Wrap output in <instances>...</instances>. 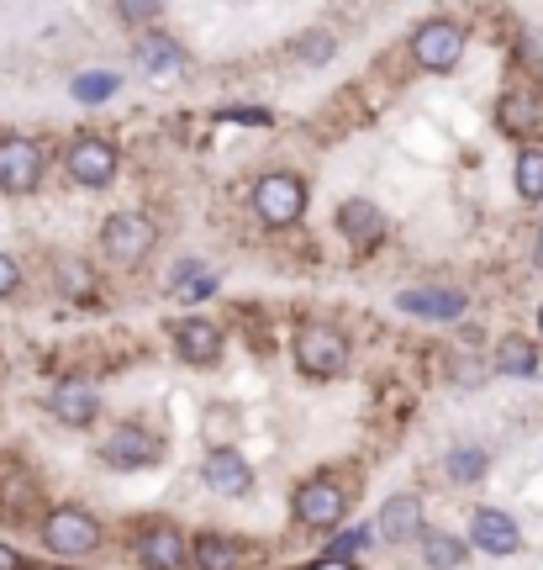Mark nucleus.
I'll list each match as a JSON object with an SVG mask.
<instances>
[{
	"instance_id": "f257e3e1",
	"label": "nucleus",
	"mask_w": 543,
	"mask_h": 570,
	"mask_svg": "<svg viewBox=\"0 0 543 570\" xmlns=\"http://www.w3.org/2000/svg\"><path fill=\"white\" fill-rule=\"evenodd\" d=\"M290 354L306 381H333L348 370V333L333 323H302L290 338Z\"/></svg>"
},
{
	"instance_id": "f03ea898",
	"label": "nucleus",
	"mask_w": 543,
	"mask_h": 570,
	"mask_svg": "<svg viewBox=\"0 0 543 570\" xmlns=\"http://www.w3.org/2000/svg\"><path fill=\"white\" fill-rule=\"evenodd\" d=\"M248 206H254V217H259L264 227H290L306 217V180L302 175H290V169H269V175H259L254 180V190H248Z\"/></svg>"
},
{
	"instance_id": "7ed1b4c3",
	"label": "nucleus",
	"mask_w": 543,
	"mask_h": 570,
	"mask_svg": "<svg viewBox=\"0 0 543 570\" xmlns=\"http://www.w3.org/2000/svg\"><path fill=\"white\" fill-rule=\"evenodd\" d=\"M159 248V223L148 212H111L101 227V254L111 265H142L148 254Z\"/></svg>"
},
{
	"instance_id": "20e7f679",
	"label": "nucleus",
	"mask_w": 543,
	"mask_h": 570,
	"mask_svg": "<svg viewBox=\"0 0 543 570\" xmlns=\"http://www.w3.org/2000/svg\"><path fill=\"white\" fill-rule=\"evenodd\" d=\"M42 544H48V554H59V560H85V554L101 550V523L85 508L63 502V508H53L42 518Z\"/></svg>"
},
{
	"instance_id": "39448f33",
	"label": "nucleus",
	"mask_w": 543,
	"mask_h": 570,
	"mask_svg": "<svg viewBox=\"0 0 543 570\" xmlns=\"http://www.w3.org/2000/svg\"><path fill=\"white\" fill-rule=\"evenodd\" d=\"M290 512H296V523H302V529L327 533V529H338L343 518H348V491H343L333 475H312V481L296 487Z\"/></svg>"
},
{
	"instance_id": "423d86ee",
	"label": "nucleus",
	"mask_w": 543,
	"mask_h": 570,
	"mask_svg": "<svg viewBox=\"0 0 543 570\" xmlns=\"http://www.w3.org/2000/svg\"><path fill=\"white\" fill-rule=\"evenodd\" d=\"M412 59L423 63L427 75H448V69H460L464 59V27L460 21H423L417 32H412Z\"/></svg>"
},
{
	"instance_id": "0eeeda50",
	"label": "nucleus",
	"mask_w": 543,
	"mask_h": 570,
	"mask_svg": "<svg viewBox=\"0 0 543 570\" xmlns=\"http://www.w3.org/2000/svg\"><path fill=\"white\" fill-rule=\"evenodd\" d=\"M48 175V154L32 138H0V190L6 196H32Z\"/></svg>"
},
{
	"instance_id": "6e6552de",
	"label": "nucleus",
	"mask_w": 543,
	"mask_h": 570,
	"mask_svg": "<svg viewBox=\"0 0 543 570\" xmlns=\"http://www.w3.org/2000/svg\"><path fill=\"white\" fill-rule=\"evenodd\" d=\"M117 148L106 138H75L69 142V154H63V175L75 185H85V190H106V185L117 180Z\"/></svg>"
},
{
	"instance_id": "1a4fd4ad",
	"label": "nucleus",
	"mask_w": 543,
	"mask_h": 570,
	"mask_svg": "<svg viewBox=\"0 0 543 570\" xmlns=\"http://www.w3.org/2000/svg\"><path fill=\"white\" fill-rule=\"evenodd\" d=\"M132 560L142 570H185L190 566V539L175 523H142L132 533Z\"/></svg>"
},
{
	"instance_id": "9d476101",
	"label": "nucleus",
	"mask_w": 543,
	"mask_h": 570,
	"mask_svg": "<svg viewBox=\"0 0 543 570\" xmlns=\"http://www.w3.org/2000/svg\"><path fill=\"white\" fill-rule=\"evenodd\" d=\"M159 454H164V439L154 428H138V423H121L117 433H106L101 444V460L111 470H148L159 465Z\"/></svg>"
},
{
	"instance_id": "9b49d317",
	"label": "nucleus",
	"mask_w": 543,
	"mask_h": 570,
	"mask_svg": "<svg viewBox=\"0 0 543 570\" xmlns=\"http://www.w3.org/2000/svg\"><path fill=\"white\" fill-rule=\"evenodd\" d=\"M48 407H53V417L63 428H90L96 412H101V396H96V386L85 375H63L59 386L48 391Z\"/></svg>"
},
{
	"instance_id": "f8f14e48",
	"label": "nucleus",
	"mask_w": 543,
	"mask_h": 570,
	"mask_svg": "<svg viewBox=\"0 0 543 570\" xmlns=\"http://www.w3.org/2000/svg\"><path fill=\"white\" fill-rule=\"evenodd\" d=\"M201 481L217 491V497H248V491H254V465H248L233 444H227V449H206Z\"/></svg>"
},
{
	"instance_id": "ddd939ff",
	"label": "nucleus",
	"mask_w": 543,
	"mask_h": 570,
	"mask_svg": "<svg viewBox=\"0 0 543 570\" xmlns=\"http://www.w3.org/2000/svg\"><path fill=\"white\" fill-rule=\"evenodd\" d=\"M396 306L412 312V317H427V323H454V317H464L470 296L454 291V285H412V291L396 296Z\"/></svg>"
},
{
	"instance_id": "4468645a",
	"label": "nucleus",
	"mask_w": 543,
	"mask_h": 570,
	"mask_svg": "<svg viewBox=\"0 0 543 570\" xmlns=\"http://www.w3.org/2000/svg\"><path fill=\"white\" fill-rule=\"evenodd\" d=\"M470 544L485 554H517L523 550V529L512 523V512L502 508H481L470 518Z\"/></svg>"
},
{
	"instance_id": "2eb2a0df",
	"label": "nucleus",
	"mask_w": 543,
	"mask_h": 570,
	"mask_svg": "<svg viewBox=\"0 0 543 570\" xmlns=\"http://www.w3.org/2000/svg\"><path fill=\"white\" fill-rule=\"evenodd\" d=\"M175 354L185 365H217L221 360V327L211 317H180L175 323Z\"/></svg>"
},
{
	"instance_id": "dca6fc26",
	"label": "nucleus",
	"mask_w": 543,
	"mask_h": 570,
	"mask_svg": "<svg viewBox=\"0 0 543 570\" xmlns=\"http://www.w3.org/2000/svg\"><path fill=\"white\" fill-rule=\"evenodd\" d=\"M248 539H238V533H196L190 539V566L196 570H238L243 560H248Z\"/></svg>"
},
{
	"instance_id": "f3484780",
	"label": "nucleus",
	"mask_w": 543,
	"mask_h": 570,
	"mask_svg": "<svg viewBox=\"0 0 543 570\" xmlns=\"http://www.w3.org/2000/svg\"><path fill=\"white\" fill-rule=\"evenodd\" d=\"M338 233L348 238V244H359V248L381 244V238H385V212H381L375 202L354 196V202H343V206H338Z\"/></svg>"
},
{
	"instance_id": "a211bd4d",
	"label": "nucleus",
	"mask_w": 543,
	"mask_h": 570,
	"mask_svg": "<svg viewBox=\"0 0 543 570\" xmlns=\"http://www.w3.org/2000/svg\"><path fill=\"white\" fill-rule=\"evenodd\" d=\"M423 508L412 502V497H396V502H385L381 512V533L391 539V544H406V539H423Z\"/></svg>"
},
{
	"instance_id": "6ab92c4d",
	"label": "nucleus",
	"mask_w": 543,
	"mask_h": 570,
	"mask_svg": "<svg viewBox=\"0 0 543 570\" xmlns=\"http://www.w3.org/2000/svg\"><path fill=\"white\" fill-rule=\"evenodd\" d=\"M423 560L433 570H460L464 560H470V544L464 539H454V533H443V529H423Z\"/></svg>"
},
{
	"instance_id": "aec40b11",
	"label": "nucleus",
	"mask_w": 543,
	"mask_h": 570,
	"mask_svg": "<svg viewBox=\"0 0 543 570\" xmlns=\"http://www.w3.org/2000/svg\"><path fill=\"white\" fill-rule=\"evenodd\" d=\"M496 370H502V375H517V381H533V375H539V348L512 333V338H502V348H496Z\"/></svg>"
},
{
	"instance_id": "412c9836",
	"label": "nucleus",
	"mask_w": 543,
	"mask_h": 570,
	"mask_svg": "<svg viewBox=\"0 0 543 570\" xmlns=\"http://www.w3.org/2000/svg\"><path fill=\"white\" fill-rule=\"evenodd\" d=\"M512 180H517V196H523V202H543V148L539 142H527L523 154H517Z\"/></svg>"
},
{
	"instance_id": "4be33fe9",
	"label": "nucleus",
	"mask_w": 543,
	"mask_h": 570,
	"mask_svg": "<svg viewBox=\"0 0 543 570\" xmlns=\"http://www.w3.org/2000/svg\"><path fill=\"white\" fill-rule=\"evenodd\" d=\"M169 285H175V296L180 302H201V296H211L217 291V269H206V265H175V275H169Z\"/></svg>"
},
{
	"instance_id": "5701e85b",
	"label": "nucleus",
	"mask_w": 543,
	"mask_h": 570,
	"mask_svg": "<svg viewBox=\"0 0 543 570\" xmlns=\"http://www.w3.org/2000/svg\"><path fill=\"white\" fill-rule=\"evenodd\" d=\"M485 470H491V454H485L481 444H460V449H448V481H460V487H470V481H481Z\"/></svg>"
},
{
	"instance_id": "b1692460",
	"label": "nucleus",
	"mask_w": 543,
	"mask_h": 570,
	"mask_svg": "<svg viewBox=\"0 0 543 570\" xmlns=\"http://www.w3.org/2000/svg\"><path fill=\"white\" fill-rule=\"evenodd\" d=\"M69 90H75V101L96 106V101H106V96H117V90H121V75H111V69H90V75H80V80L69 85Z\"/></svg>"
},
{
	"instance_id": "393cba45",
	"label": "nucleus",
	"mask_w": 543,
	"mask_h": 570,
	"mask_svg": "<svg viewBox=\"0 0 543 570\" xmlns=\"http://www.w3.org/2000/svg\"><path fill=\"white\" fill-rule=\"evenodd\" d=\"M142 63H148V69L169 85V80H175V69H180V48H175V42H164V38H148V42H142Z\"/></svg>"
},
{
	"instance_id": "a878e982",
	"label": "nucleus",
	"mask_w": 543,
	"mask_h": 570,
	"mask_svg": "<svg viewBox=\"0 0 543 570\" xmlns=\"http://www.w3.org/2000/svg\"><path fill=\"white\" fill-rule=\"evenodd\" d=\"M533 117H539V111H533V101H527V96H506V101L496 106V122H502V132H527V127H533Z\"/></svg>"
},
{
	"instance_id": "bb28decb",
	"label": "nucleus",
	"mask_w": 543,
	"mask_h": 570,
	"mask_svg": "<svg viewBox=\"0 0 543 570\" xmlns=\"http://www.w3.org/2000/svg\"><path fill=\"white\" fill-rule=\"evenodd\" d=\"M59 275H63V291H69V296H90V291H96V275H90V265H80V259H59Z\"/></svg>"
},
{
	"instance_id": "cd10ccee",
	"label": "nucleus",
	"mask_w": 543,
	"mask_h": 570,
	"mask_svg": "<svg viewBox=\"0 0 543 570\" xmlns=\"http://www.w3.org/2000/svg\"><path fill=\"white\" fill-rule=\"evenodd\" d=\"M21 291V269H17V259L11 254H0V302H11Z\"/></svg>"
},
{
	"instance_id": "c85d7f7f",
	"label": "nucleus",
	"mask_w": 543,
	"mask_h": 570,
	"mask_svg": "<svg viewBox=\"0 0 543 570\" xmlns=\"http://www.w3.org/2000/svg\"><path fill=\"white\" fill-rule=\"evenodd\" d=\"M0 570H32V560H27L17 544H6V539H0Z\"/></svg>"
},
{
	"instance_id": "c756f323",
	"label": "nucleus",
	"mask_w": 543,
	"mask_h": 570,
	"mask_svg": "<svg viewBox=\"0 0 543 570\" xmlns=\"http://www.w3.org/2000/svg\"><path fill=\"white\" fill-rule=\"evenodd\" d=\"M221 122H238V127H264L269 111H221Z\"/></svg>"
},
{
	"instance_id": "7c9ffc66",
	"label": "nucleus",
	"mask_w": 543,
	"mask_h": 570,
	"mask_svg": "<svg viewBox=\"0 0 543 570\" xmlns=\"http://www.w3.org/2000/svg\"><path fill=\"white\" fill-rule=\"evenodd\" d=\"M306 570H354L348 560H338V554H327V560H317V566H306Z\"/></svg>"
}]
</instances>
